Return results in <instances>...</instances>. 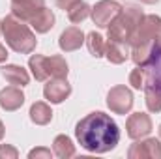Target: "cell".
Segmentation results:
<instances>
[{
  "label": "cell",
  "mask_w": 161,
  "mask_h": 159,
  "mask_svg": "<svg viewBox=\"0 0 161 159\" xmlns=\"http://www.w3.org/2000/svg\"><path fill=\"white\" fill-rule=\"evenodd\" d=\"M105 56L111 64H124L131 56V47L127 43H116V41H107L105 45Z\"/></svg>",
  "instance_id": "5bb4252c"
},
{
  "label": "cell",
  "mask_w": 161,
  "mask_h": 159,
  "mask_svg": "<svg viewBox=\"0 0 161 159\" xmlns=\"http://www.w3.org/2000/svg\"><path fill=\"white\" fill-rule=\"evenodd\" d=\"M90 11H92V8H90L86 2L79 0V2H75V4L68 9V17H69L71 23H82V21L90 15Z\"/></svg>",
  "instance_id": "ffe728a7"
},
{
  "label": "cell",
  "mask_w": 161,
  "mask_h": 159,
  "mask_svg": "<svg viewBox=\"0 0 161 159\" xmlns=\"http://www.w3.org/2000/svg\"><path fill=\"white\" fill-rule=\"evenodd\" d=\"M19 152L9 144H0V159H17Z\"/></svg>",
  "instance_id": "603a6c76"
},
{
  "label": "cell",
  "mask_w": 161,
  "mask_h": 159,
  "mask_svg": "<svg viewBox=\"0 0 161 159\" xmlns=\"http://www.w3.org/2000/svg\"><path fill=\"white\" fill-rule=\"evenodd\" d=\"M54 2H56V6H58L60 9L66 11V9H69V8H71L75 2H79V0H54Z\"/></svg>",
  "instance_id": "d4e9b609"
},
{
  "label": "cell",
  "mask_w": 161,
  "mask_h": 159,
  "mask_svg": "<svg viewBox=\"0 0 161 159\" xmlns=\"http://www.w3.org/2000/svg\"><path fill=\"white\" fill-rule=\"evenodd\" d=\"M75 137L84 150L94 154H105L116 148L120 140V129L109 114L96 111L77 122Z\"/></svg>",
  "instance_id": "6da1fadb"
},
{
  "label": "cell",
  "mask_w": 161,
  "mask_h": 159,
  "mask_svg": "<svg viewBox=\"0 0 161 159\" xmlns=\"http://www.w3.org/2000/svg\"><path fill=\"white\" fill-rule=\"evenodd\" d=\"M2 77L13 86H26L30 82V75L25 68L17 66V64H8L2 68Z\"/></svg>",
  "instance_id": "9a60e30c"
},
{
  "label": "cell",
  "mask_w": 161,
  "mask_h": 159,
  "mask_svg": "<svg viewBox=\"0 0 161 159\" xmlns=\"http://www.w3.org/2000/svg\"><path fill=\"white\" fill-rule=\"evenodd\" d=\"M38 34H45V32H49L53 26H54V13L49 9V8H43L40 9L32 19H30V23H28Z\"/></svg>",
  "instance_id": "2e32d148"
},
{
  "label": "cell",
  "mask_w": 161,
  "mask_h": 159,
  "mask_svg": "<svg viewBox=\"0 0 161 159\" xmlns=\"http://www.w3.org/2000/svg\"><path fill=\"white\" fill-rule=\"evenodd\" d=\"M141 2H142V4H158L159 0H141Z\"/></svg>",
  "instance_id": "83f0119b"
},
{
  "label": "cell",
  "mask_w": 161,
  "mask_h": 159,
  "mask_svg": "<svg viewBox=\"0 0 161 159\" xmlns=\"http://www.w3.org/2000/svg\"><path fill=\"white\" fill-rule=\"evenodd\" d=\"M144 79H146V75H144V69H142L141 66H137V68L129 73V84H131L135 90H142V88H144Z\"/></svg>",
  "instance_id": "7402d4cb"
},
{
  "label": "cell",
  "mask_w": 161,
  "mask_h": 159,
  "mask_svg": "<svg viewBox=\"0 0 161 159\" xmlns=\"http://www.w3.org/2000/svg\"><path fill=\"white\" fill-rule=\"evenodd\" d=\"M158 43H159V47H161V34H159V38H158Z\"/></svg>",
  "instance_id": "f1b7e54d"
},
{
  "label": "cell",
  "mask_w": 161,
  "mask_h": 159,
  "mask_svg": "<svg viewBox=\"0 0 161 159\" xmlns=\"http://www.w3.org/2000/svg\"><path fill=\"white\" fill-rule=\"evenodd\" d=\"M43 8L45 0H11V13L25 23H30V19Z\"/></svg>",
  "instance_id": "8fae6325"
},
{
  "label": "cell",
  "mask_w": 161,
  "mask_h": 159,
  "mask_svg": "<svg viewBox=\"0 0 161 159\" xmlns=\"http://www.w3.org/2000/svg\"><path fill=\"white\" fill-rule=\"evenodd\" d=\"M122 9H124V6H120L116 0H99V2L92 8L90 15H92V21H94L96 26H99V28H109V25L120 15Z\"/></svg>",
  "instance_id": "5b68a950"
},
{
  "label": "cell",
  "mask_w": 161,
  "mask_h": 159,
  "mask_svg": "<svg viewBox=\"0 0 161 159\" xmlns=\"http://www.w3.org/2000/svg\"><path fill=\"white\" fill-rule=\"evenodd\" d=\"M105 45H107V41L103 40V36L99 32H90L86 36V47H88L90 54L96 58L105 56Z\"/></svg>",
  "instance_id": "d6986e66"
},
{
  "label": "cell",
  "mask_w": 161,
  "mask_h": 159,
  "mask_svg": "<svg viewBox=\"0 0 161 159\" xmlns=\"http://www.w3.org/2000/svg\"><path fill=\"white\" fill-rule=\"evenodd\" d=\"M51 156H53V154H51V150H47V148H36V150H32V152L28 154V157H30V159H34V157H36V159H38V157L49 159Z\"/></svg>",
  "instance_id": "cb8c5ba5"
},
{
  "label": "cell",
  "mask_w": 161,
  "mask_h": 159,
  "mask_svg": "<svg viewBox=\"0 0 161 159\" xmlns=\"http://www.w3.org/2000/svg\"><path fill=\"white\" fill-rule=\"evenodd\" d=\"M142 69H144V75H146L144 86L154 88L156 92L161 94V47H159V43L156 47L154 56L150 58V62L146 66H142Z\"/></svg>",
  "instance_id": "30bf717a"
},
{
  "label": "cell",
  "mask_w": 161,
  "mask_h": 159,
  "mask_svg": "<svg viewBox=\"0 0 161 159\" xmlns=\"http://www.w3.org/2000/svg\"><path fill=\"white\" fill-rule=\"evenodd\" d=\"M53 154L60 159H68L75 156V144L68 135H58L53 140Z\"/></svg>",
  "instance_id": "e0dca14e"
},
{
  "label": "cell",
  "mask_w": 161,
  "mask_h": 159,
  "mask_svg": "<svg viewBox=\"0 0 161 159\" xmlns=\"http://www.w3.org/2000/svg\"><path fill=\"white\" fill-rule=\"evenodd\" d=\"M129 159H161V142L158 139H144L139 140L135 144H131L129 152H127Z\"/></svg>",
  "instance_id": "ba28073f"
},
{
  "label": "cell",
  "mask_w": 161,
  "mask_h": 159,
  "mask_svg": "<svg viewBox=\"0 0 161 159\" xmlns=\"http://www.w3.org/2000/svg\"><path fill=\"white\" fill-rule=\"evenodd\" d=\"M30 120L36 123V125H47L51 120H53V111L47 103L43 101H36L32 107H30Z\"/></svg>",
  "instance_id": "ac0fdd59"
},
{
  "label": "cell",
  "mask_w": 161,
  "mask_h": 159,
  "mask_svg": "<svg viewBox=\"0 0 161 159\" xmlns=\"http://www.w3.org/2000/svg\"><path fill=\"white\" fill-rule=\"evenodd\" d=\"M159 139H161V123H159Z\"/></svg>",
  "instance_id": "f546056e"
},
{
  "label": "cell",
  "mask_w": 161,
  "mask_h": 159,
  "mask_svg": "<svg viewBox=\"0 0 161 159\" xmlns=\"http://www.w3.org/2000/svg\"><path fill=\"white\" fill-rule=\"evenodd\" d=\"M25 103V94L17 88V86H8L4 90H0V107L4 111H17L21 109Z\"/></svg>",
  "instance_id": "7c38bea8"
},
{
  "label": "cell",
  "mask_w": 161,
  "mask_h": 159,
  "mask_svg": "<svg viewBox=\"0 0 161 159\" xmlns=\"http://www.w3.org/2000/svg\"><path fill=\"white\" fill-rule=\"evenodd\" d=\"M28 66L32 69V75L36 80H47L53 77H68V62L60 54L43 56V54H32L28 58Z\"/></svg>",
  "instance_id": "277c9868"
},
{
  "label": "cell",
  "mask_w": 161,
  "mask_h": 159,
  "mask_svg": "<svg viewBox=\"0 0 161 159\" xmlns=\"http://www.w3.org/2000/svg\"><path fill=\"white\" fill-rule=\"evenodd\" d=\"M125 129H127V137L133 140H139L142 137H146L152 131V120L144 112H135L131 114L125 122Z\"/></svg>",
  "instance_id": "9c48e42d"
},
{
  "label": "cell",
  "mask_w": 161,
  "mask_h": 159,
  "mask_svg": "<svg viewBox=\"0 0 161 159\" xmlns=\"http://www.w3.org/2000/svg\"><path fill=\"white\" fill-rule=\"evenodd\" d=\"M71 94V84L68 82L66 77H53V79H47V84L43 86V96L47 101L58 105L62 103L64 99H68Z\"/></svg>",
  "instance_id": "52a82bcc"
},
{
  "label": "cell",
  "mask_w": 161,
  "mask_h": 159,
  "mask_svg": "<svg viewBox=\"0 0 161 159\" xmlns=\"http://www.w3.org/2000/svg\"><path fill=\"white\" fill-rule=\"evenodd\" d=\"M0 32H2V21H0Z\"/></svg>",
  "instance_id": "4dcf8cb0"
},
{
  "label": "cell",
  "mask_w": 161,
  "mask_h": 159,
  "mask_svg": "<svg viewBox=\"0 0 161 159\" xmlns=\"http://www.w3.org/2000/svg\"><path fill=\"white\" fill-rule=\"evenodd\" d=\"M4 139V123H2V120H0V140Z\"/></svg>",
  "instance_id": "4316f807"
},
{
  "label": "cell",
  "mask_w": 161,
  "mask_h": 159,
  "mask_svg": "<svg viewBox=\"0 0 161 159\" xmlns=\"http://www.w3.org/2000/svg\"><path fill=\"white\" fill-rule=\"evenodd\" d=\"M82 43H84V34H82V30L77 28V26H69V28H66V30L60 34V38H58V45H60V49L66 51V52H71V51L80 49Z\"/></svg>",
  "instance_id": "4fadbf2b"
},
{
  "label": "cell",
  "mask_w": 161,
  "mask_h": 159,
  "mask_svg": "<svg viewBox=\"0 0 161 159\" xmlns=\"http://www.w3.org/2000/svg\"><path fill=\"white\" fill-rule=\"evenodd\" d=\"M144 17L141 6L137 4H127L124 9L120 11V15L109 25V34L107 38L109 41H116V43H127L129 45V40L137 28V25L141 23V19Z\"/></svg>",
  "instance_id": "3957f363"
},
{
  "label": "cell",
  "mask_w": 161,
  "mask_h": 159,
  "mask_svg": "<svg viewBox=\"0 0 161 159\" xmlns=\"http://www.w3.org/2000/svg\"><path fill=\"white\" fill-rule=\"evenodd\" d=\"M107 107L114 114H127L133 107V94L127 86L118 84L113 86L107 94Z\"/></svg>",
  "instance_id": "8992f818"
},
{
  "label": "cell",
  "mask_w": 161,
  "mask_h": 159,
  "mask_svg": "<svg viewBox=\"0 0 161 159\" xmlns=\"http://www.w3.org/2000/svg\"><path fill=\"white\" fill-rule=\"evenodd\" d=\"M144 99H146V107L150 112H161V94L156 92L154 88L144 86Z\"/></svg>",
  "instance_id": "44dd1931"
},
{
  "label": "cell",
  "mask_w": 161,
  "mask_h": 159,
  "mask_svg": "<svg viewBox=\"0 0 161 159\" xmlns=\"http://www.w3.org/2000/svg\"><path fill=\"white\" fill-rule=\"evenodd\" d=\"M2 36L8 43V47L19 54H30L38 45V40L34 32L28 28V25L17 19L13 13L2 19Z\"/></svg>",
  "instance_id": "7a4b0ae2"
},
{
  "label": "cell",
  "mask_w": 161,
  "mask_h": 159,
  "mask_svg": "<svg viewBox=\"0 0 161 159\" xmlns=\"http://www.w3.org/2000/svg\"><path fill=\"white\" fill-rule=\"evenodd\" d=\"M6 58H8V51H6V47H4V45L0 43V64H2V62H4Z\"/></svg>",
  "instance_id": "484cf974"
}]
</instances>
